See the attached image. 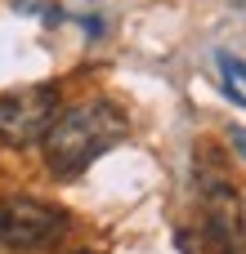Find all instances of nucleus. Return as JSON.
I'll list each match as a JSON object with an SVG mask.
<instances>
[{
    "instance_id": "obj_3",
    "label": "nucleus",
    "mask_w": 246,
    "mask_h": 254,
    "mask_svg": "<svg viewBox=\"0 0 246 254\" xmlns=\"http://www.w3.org/2000/svg\"><path fill=\"white\" fill-rule=\"evenodd\" d=\"M67 228V214L45 205V201H31V196H9L0 201V246L4 250H49Z\"/></svg>"
},
{
    "instance_id": "obj_1",
    "label": "nucleus",
    "mask_w": 246,
    "mask_h": 254,
    "mask_svg": "<svg viewBox=\"0 0 246 254\" xmlns=\"http://www.w3.org/2000/svg\"><path fill=\"white\" fill-rule=\"evenodd\" d=\"M130 134V121L117 103L108 98H90V103H76L67 112L54 116V125L45 129V165L54 179H76L85 174L103 152H112L121 138Z\"/></svg>"
},
{
    "instance_id": "obj_6",
    "label": "nucleus",
    "mask_w": 246,
    "mask_h": 254,
    "mask_svg": "<svg viewBox=\"0 0 246 254\" xmlns=\"http://www.w3.org/2000/svg\"><path fill=\"white\" fill-rule=\"evenodd\" d=\"M229 138H233V147L246 156V134H242V129H229Z\"/></svg>"
},
{
    "instance_id": "obj_7",
    "label": "nucleus",
    "mask_w": 246,
    "mask_h": 254,
    "mask_svg": "<svg viewBox=\"0 0 246 254\" xmlns=\"http://www.w3.org/2000/svg\"><path fill=\"white\" fill-rule=\"evenodd\" d=\"M81 254H90V250H81Z\"/></svg>"
},
{
    "instance_id": "obj_5",
    "label": "nucleus",
    "mask_w": 246,
    "mask_h": 254,
    "mask_svg": "<svg viewBox=\"0 0 246 254\" xmlns=\"http://www.w3.org/2000/svg\"><path fill=\"white\" fill-rule=\"evenodd\" d=\"M220 71L229 76V85H233V89H242V85H246V63H242V58H233V54H220Z\"/></svg>"
},
{
    "instance_id": "obj_4",
    "label": "nucleus",
    "mask_w": 246,
    "mask_h": 254,
    "mask_svg": "<svg viewBox=\"0 0 246 254\" xmlns=\"http://www.w3.org/2000/svg\"><path fill=\"white\" fill-rule=\"evenodd\" d=\"M202 237H206V246L215 254H242L246 250L242 196L224 179H211L202 188Z\"/></svg>"
},
{
    "instance_id": "obj_2",
    "label": "nucleus",
    "mask_w": 246,
    "mask_h": 254,
    "mask_svg": "<svg viewBox=\"0 0 246 254\" xmlns=\"http://www.w3.org/2000/svg\"><path fill=\"white\" fill-rule=\"evenodd\" d=\"M58 116V89L54 85H22L0 94V143L4 147H31L45 138V129Z\"/></svg>"
}]
</instances>
